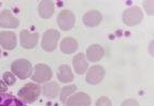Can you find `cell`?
I'll return each instance as SVG.
<instances>
[{
  "label": "cell",
  "instance_id": "8fae6325",
  "mask_svg": "<svg viewBox=\"0 0 154 106\" xmlns=\"http://www.w3.org/2000/svg\"><path fill=\"white\" fill-rule=\"evenodd\" d=\"M92 103V99L86 92L79 91L75 92L68 100L66 101L65 105L67 106H91Z\"/></svg>",
  "mask_w": 154,
  "mask_h": 106
},
{
  "label": "cell",
  "instance_id": "ffe728a7",
  "mask_svg": "<svg viewBox=\"0 0 154 106\" xmlns=\"http://www.w3.org/2000/svg\"><path fill=\"white\" fill-rule=\"evenodd\" d=\"M75 92H77V86L75 85H67V86L60 88V91H59V100H60V102L65 104L67 100H68V98H70Z\"/></svg>",
  "mask_w": 154,
  "mask_h": 106
},
{
  "label": "cell",
  "instance_id": "8992f818",
  "mask_svg": "<svg viewBox=\"0 0 154 106\" xmlns=\"http://www.w3.org/2000/svg\"><path fill=\"white\" fill-rule=\"evenodd\" d=\"M57 25L59 29L63 31H70L75 27V15L71 10H62L57 15Z\"/></svg>",
  "mask_w": 154,
  "mask_h": 106
},
{
  "label": "cell",
  "instance_id": "7c38bea8",
  "mask_svg": "<svg viewBox=\"0 0 154 106\" xmlns=\"http://www.w3.org/2000/svg\"><path fill=\"white\" fill-rule=\"evenodd\" d=\"M84 55L88 62L97 63L103 58L105 49L99 44H92V45H90L86 48V54H84Z\"/></svg>",
  "mask_w": 154,
  "mask_h": 106
},
{
  "label": "cell",
  "instance_id": "4316f807",
  "mask_svg": "<svg viewBox=\"0 0 154 106\" xmlns=\"http://www.w3.org/2000/svg\"><path fill=\"white\" fill-rule=\"evenodd\" d=\"M0 58H1V49H0Z\"/></svg>",
  "mask_w": 154,
  "mask_h": 106
},
{
  "label": "cell",
  "instance_id": "484cf974",
  "mask_svg": "<svg viewBox=\"0 0 154 106\" xmlns=\"http://www.w3.org/2000/svg\"><path fill=\"white\" fill-rule=\"evenodd\" d=\"M152 47H153V42H151V44H150V53H151V55L153 54V52H152Z\"/></svg>",
  "mask_w": 154,
  "mask_h": 106
},
{
  "label": "cell",
  "instance_id": "5b68a950",
  "mask_svg": "<svg viewBox=\"0 0 154 106\" xmlns=\"http://www.w3.org/2000/svg\"><path fill=\"white\" fill-rule=\"evenodd\" d=\"M31 81L36 84H45L50 81L53 77L52 69L45 63H38L35 66L31 74Z\"/></svg>",
  "mask_w": 154,
  "mask_h": 106
},
{
  "label": "cell",
  "instance_id": "2e32d148",
  "mask_svg": "<svg viewBox=\"0 0 154 106\" xmlns=\"http://www.w3.org/2000/svg\"><path fill=\"white\" fill-rule=\"evenodd\" d=\"M59 91H60V87H59V84L57 81H50L43 84V87H41V93L46 99H50V100L56 99L59 96Z\"/></svg>",
  "mask_w": 154,
  "mask_h": 106
},
{
  "label": "cell",
  "instance_id": "30bf717a",
  "mask_svg": "<svg viewBox=\"0 0 154 106\" xmlns=\"http://www.w3.org/2000/svg\"><path fill=\"white\" fill-rule=\"evenodd\" d=\"M17 45V38L15 32L3 30L0 31V47L5 51H13Z\"/></svg>",
  "mask_w": 154,
  "mask_h": 106
},
{
  "label": "cell",
  "instance_id": "cb8c5ba5",
  "mask_svg": "<svg viewBox=\"0 0 154 106\" xmlns=\"http://www.w3.org/2000/svg\"><path fill=\"white\" fill-rule=\"evenodd\" d=\"M121 106H140V104L136 99H127L122 102Z\"/></svg>",
  "mask_w": 154,
  "mask_h": 106
},
{
  "label": "cell",
  "instance_id": "277c9868",
  "mask_svg": "<svg viewBox=\"0 0 154 106\" xmlns=\"http://www.w3.org/2000/svg\"><path fill=\"white\" fill-rule=\"evenodd\" d=\"M60 40V32L56 29H48L43 32L41 38V47L46 53H52L58 46Z\"/></svg>",
  "mask_w": 154,
  "mask_h": 106
},
{
  "label": "cell",
  "instance_id": "603a6c76",
  "mask_svg": "<svg viewBox=\"0 0 154 106\" xmlns=\"http://www.w3.org/2000/svg\"><path fill=\"white\" fill-rule=\"evenodd\" d=\"M142 5H143V9L148 15H153V1H143Z\"/></svg>",
  "mask_w": 154,
  "mask_h": 106
},
{
  "label": "cell",
  "instance_id": "9a60e30c",
  "mask_svg": "<svg viewBox=\"0 0 154 106\" xmlns=\"http://www.w3.org/2000/svg\"><path fill=\"white\" fill-rule=\"evenodd\" d=\"M60 52L65 55H72L78 51L79 48V43L75 38L73 37H66L63 38V40L60 41Z\"/></svg>",
  "mask_w": 154,
  "mask_h": 106
},
{
  "label": "cell",
  "instance_id": "ba28073f",
  "mask_svg": "<svg viewBox=\"0 0 154 106\" xmlns=\"http://www.w3.org/2000/svg\"><path fill=\"white\" fill-rule=\"evenodd\" d=\"M38 32H30L27 29H24L20 32V44L24 49H32L38 45L39 42Z\"/></svg>",
  "mask_w": 154,
  "mask_h": 106
},
{
  "label": "cell",
  "instance_id": "3957f363",
  "mask_svg": "<svg viewBox=\"0 0 154 106\" xmlns=\"http://www.w3.org/2000/svg\"><path fill=\"white\" fill-rule=\"evenodd\" d=\"M142 19H143V12L138 5L129 7L122 13V20L124 25L127 27H135L141 23Z\"/></svg>",
  "mask_w": 154,
  "mask_h": 106
},
{
  "label": "cell",
  "instance_id": "6da1fadb",
  "mask_svg": "<svg viewBox=\"0 0 154 106\" xmlns=\"http://www.w3.org/2000/svg\"><path fill=\"white\" fill-rule=\"evenodd\" d=\"M40 94H41L40 85L33 83V81H30V83L25 84L18 90L17 98L27 105V104H32L33 102H36L40 96Z\"/></svg>",
  "mask_w": 154,
  "mask_h": 106
},
{
  "label": "cell",
  "instance_id": "4fadbf2b",
  "mask_svg": "<svg viewBox=\"0 0 154 106\" xmlns=\"http://www.w3.org/2000/svg\"><path fill=\"white\" fill-rule=\"evenodd\" d=\"M103 20V14L97 10H90L86 13H84V15L82 17V22L84 26L88 28H94L97 27Z\"/></svg>",
  "mask_w": 154,
  "mask_h": 106
},
{
  "label": "cell",
  "instance_id": "7402d4cb",
  "mask_svg": "<svg viewBox=\"0 0 154 106\" xmlns=\"http://www.w3.org/2000/svg\"><path fill=\"white\" fill-rule=\"evenodd\" d=\"M95 106H112V102L108 96H103L96 101Z\"/></svg>",
  "mask_w": 154,
  "mask_h": 106
},
{
  "label": "cell",
  "instance_id": "e0dca14e",
  "mask_svg": "<svg viewBox=\"0 0 154 106\" xmlns=\"http://www.w3.org/2000/svg\"><path fill=\"white\" fill-rule=\"evenodd\" d=\"M55 11V5L54 2L51 0H43L40 1L38 5V13L39 16L43 19H49L53 16Z\"/></svg>",
  "mask_w": 154,
  "mask_h": 106
},
{
  "label": "cell",
  "instance_id": "83f0119b",
  "mask_svg": "<svg viewBox=\"0 0 154 106\" xmlns=\"http://www.w3.org/2000/svg\"><path fill=\"white\" fill-rule=\"evenodd\" d=\"M64 106H67V105H64Z\"/></svg>",
  "mask_w": 154,
  "mask_h": 106
},
{
  "label": "cell",
  "instance_id": "9c48e42d",
  "mask_svg": "<svg viewBox=\"0 0 154 106\" xmlns=\"http://www.w3.org/2000/svg\"><path fill=\"white\" fill-rule=\"evenodd\" d=\"M21 22L16 16L13 15L9 9H3L0 12V28L2 29H15L20 26Z\"/></svg>",
  "mask_w": 154,
  "mask_h": 106
},
{
  "label": "cell",
  "instance_id": "7a4b0ae2",
  "mask_svg": "<svg viewBox=\"0 0 154 106\" xmlns=\"http://www.w3.org/2000/svg\"><path fill=\"white\" fill-rule=\"evenodd\" d=\"M33 66L27 59H16L11 64V72L20 79H27L32 74Z\"/></svg>",
  "mask_w": 154,
  "mask_h": 106
},
{
  "label": "cell",
  "instance_id": "ac0fdd59",
  "mask_svg": "<svg viewBox=\"0 0 154 106\" xmlns=\"http://www.w3.org/2000/svg\"><path fill=\"white\" fill-rule=\"evenodd\" d=\"M57 79L63 84H69L73 81L75 75L71 68L68 64H62L57 69Z\"/></svg>",
  "mask_w": 154,
  "mask_h": 106
},
{
  "label": "cell",
  "instance_id": "52a82bcc",
  "mask_svg": "<svg viewBox=\"0 0 154 106\" xmlns=\"http://www.w3.org/2000/svg\"><path fill=\"white\" fill-rule=\"evenodd\" d=\"M86 76H85V81L90 85H98L103 81L106 76V70L103 66H99V64H95V66L88 68V72H86Z\"/></svg>",
  "mask_w": 154,
  "mask_h": 106
},
{
  "label": "cell",
  "instance_id": "d6986e66",
  "mask_svg": "<svg viewBox=\"0 0 154 106\" xmlns=\"http://www.w3.org/2000/svg\"><path fill=\"white\" fill-rule=\"evenodd\" d=\"M0 106H26L17 96L11 93L0 94Z\"/></svg>",
  "mask_w": 154,
  "mask_h": 106
},
{
  "label": "cell",
  "instance_id": "44dd1931",
  "mask_svg": "<svg viewBox=\"0 0 154 106\" xmlns=\"http://www.w3.org/2000/svg\"><path fill=\"white\" fill-rule=\"evenodd\" d=\"M2 81H5V84L8 87L14 86L16 83V76L12 73V72H9V71H5V73L2 74Z\"/></svg>",
  "mask_w": 154,
  "mask_h": 106
},
{
  "label": "cell",
  "instance_id": "d4e9b609",
  "mask_svg": "<svg viewBox=\"0 0 154 106\" xmlns=\"http://www.w3.org/2000/svg\"><path fill=\"white\" fill-rule=\"evenodd\" d=\"M7 91H8V86H7L5 84V81L1 79V81H0V94L7 93Z\"/></svg>",
  "mask_w": 154,
  "mask_h": 106
},
{
  "label": "cell",
  "instance_id": "5bb4252c",
  "mask_svg": "<svg viewBox=\"0 0 154 106\" xmlns=\"http://www.w3.org/2000/svg\"><path fill=\"white\" fill-rule=\"evenodd\" d=\"M72 66H73L75 73L79 75H83L88 72L90 66H88V62L85 58L84 54L78 53L77 55H75V57L72 59Z\"/></svg>",
  "mask_w": 154,
  "mask_h": 106
}]
</instances>
